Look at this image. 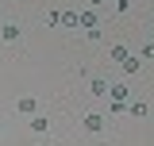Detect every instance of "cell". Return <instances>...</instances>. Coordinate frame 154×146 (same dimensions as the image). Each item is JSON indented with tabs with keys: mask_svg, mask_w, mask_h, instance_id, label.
Here are the masks:
<instances>
[{
	"mask_svg": "<svg viewBox=\"0 0 154 146\" xmlns=\"http://www.w3.org/2000/svg\"><path fill=\"white\" fill-rule=\"evenodd\" d=\"M123 73H139V58H135V54L123 58Z\"/></svg>",
	"mask_w": 154,
	"mask_h": 146,
	"instance_id": "9c48e42d",
	"label": "cell"
},
{
	"mask_svg": "<svg viewBox=\"0 0 154 146\" xmlns=\"http://www.w3.org/2000/svg\"><path fill=\"white\" fill-rule=\"evenodd\" d=\"M85 131H104V115H96V111H89V115H85Z\"/></svg>",
	"mask_w": 154,
	"mask_h": 146,
	"instance_id": "6da1fadb",
	"label": "cell"
},
{
	"mask_svg": "<svg viewBox=\"0 0 154 146\" xmlns=\"http://www.w3.org/2000/svg\"><path fill=\"white\" fill-rule=\"evenodd\" d=\"M42 23H46V27H58V23H62V12H46Z\"/></svg>",
	"mask_w": 154,
	"mask_h": 146,
	"instance_id": "8fae6325",
	"label": "cell"
},
{
	"mask_svg": "<svg viewBox=\"0 0 154 146\" xmlns=\"http://www.w3.org/2000/svg\"><path fill=\"white\" fill-rule=\"evenodd\" d=\"M108 54H112V62H119V65H123V58H127V46H112Z\"/></svg>",
	"mask_w": 154,
	"mask_h": 146,
	"instance_id": "30bf717a",
	"label": "cell"
},
{
	"mask_svg": "<svg viewBox=\"0 0 154 146\" xmlns=\"http://www.w3.org/2000/svg\"><path fill=\"white\" fill-rule=\"evenodd\" d=\"M108 89H112V85H108L104 77H96V81H93V96H108Z\"/></svg>",
	"mask_w": 154,
	"mask_h": 146,
	"instance_id": "277c9868",
	"label": "cell"
},
{
	"mask_svg": "<svg viewBox=\"0 0 154 146\" xmlns=\"http://www.w3.org/2000/svg\"><path fill=\"white\" fill-rule=\"evenodd\" d=\"M89 4H93V8H100V4H104V0H89Z\"/></svg>",
	"mask_w": 154,
	"mask_h": 146,
	"instance_id": "4fadbf2b",
	"label": "cell"
},
{
	"mask_svg": "<svg viewBox=\"0 0 154 146\" xmlns=\"http://www.w3.org/2000/svg\"><path fill=\"white\" fill-rule=\"evenodd\" d=\"M127 111L139 119V115H146V104H143V100H127Z\"/></svg>",
	"mask_w": 154,
	"mask_h": 146,
	"instance_id": "52a82bcc",
	"label": "cell"
},
{
	"mask_svg": "<svg viewBox=\"0 0 154 146\" xmlns=\"http://www.w3.org/2000/svg\"><path fill=\"white\" fill-rule=\"evenodd\" d=\"M81 23V12H62V27H77Z\"/></svg>",
	"mask_w": 154,
	"mask_h": 146,
	"instance_id": "5b68a950",
	"label": "cell"
},
{
	"mask_svg": "<svg viewBox=\"0 0 154 146\" xmlns=\"http://www.w3.org/2000/svg\"><path fill=\"white\" fill-rule=\"evenodd\" d=\"M31 131H35V135H46V131H50V123L38 115V119H31Z\"/></svg>",
	"mask_w": 154,
	"mask_h": 146,
	"instance_id": "ba28073f",
	"label": "cell"
},
{
	"mask_svg": "<svg viewBox=\"0 0 154 146\" xmlns=\"http://www.w3.org/2000/svg\"><path fill=\"white\" fill-rule=\"evenodd\" d=\"M108 96H112V100H119V104H127V89H123V85H112V89H108Z\"/></svg>",
	"mask_w": 154,
	"mask_h": 146,
	"instance_id": "8992f818",
	"label": "cell"
},
{
	"mask_svg": "<svg viewBox=\"0 0 154 146\" xmlns=\"http://www.w3.org/2000/svg\"><path fill=\"white\" fill-rule=\"evenodd\" d=\"M0 38H4V42H19V27L16 23H4V27H0Z\"/></svg>",
	"mask_w": 154,
	"mask_h": 146,
	"instance_id": "7a4b0ae2",
	"label": "cell"
},
{
	"mask_svg": "<svg viewBox=\"0 0 154 146\" xmlns=\"http://www.w3.org/2000/svg\"><path fill=\"white\" fill-rule=\"evenodd\" d=\"M16 108H19V111H23V115H31V111H35V108H38V100H31V96H23V100H19Z\"/></svg>",
	"mask_w": 154,
	"mask_h": 146,
	"instance_id": "3957f363",
	"label": "cell"
},
{
	"mask_svg": "<svg viewBox=\"0 0 154 146\" xmlns=\"http://www.w3.org/2000/svg\"><path fill=\"white\" fill-rule=\"evenodd\" d=\"M143 58H150V62H154V42H146V46H143Z\"/></svg>",
	"mask_w": 154,
	"mask_h": 146,
	"instance_id": "7c38bea8",
	"label": "cell"
}]
</instances>
